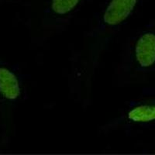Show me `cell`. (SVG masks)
<instances>
[{"instance_id":"3957f363","label":"cell","mask_w":155,"mask_h":155,"mask_svg":"<svg viewBox=\"0 0 155 155\" xmlns=\"http://www.w3.org/2000/svg\"><path fill=\"white\" fill-rule=\"evenodd\" d=\"M155 121V102L132 101L122 106L99 127L98 133L107 136L113 133H128L131 129Z\"/></svg>"},{"instance_id":"6da1fadb","label":"cell","mask_w":155,"mask_h":155,"mask_svg":"<svg viewBox=\"0 0 155 155\" xmlns=\"http://www.w3.org/2000/svg\"><path fill=\"white\" fill-rule=\"evenodd\" d=\"M139 0H105L68 59L67 88L82 109L92 105L96 76L112 43L134 14Z\"/></svg>"},{"instance_id":"7a4b0ae2","label":"cell","mask_w":155,"mask_h":155,"mask_svg":"<svg viewBox=\"0 0 155 155\" xmlns=\"http://www.w3.org/2000/svg\"><path fill=\"white\" fill-rule=\"evenodd\" d=\"M85 0H39L31 23L37 48L65 31Z\"/></svg>"},{"instance_id":"277c9868","label":"cell","mask_w":155,"mask_h":155,"mask_svg":"<svg viewBox=\"0 0 155 155\" xmlns=\"http://www.w3.org/2000/svg\"><path fill=\"white\" fill-rule=\"evenodd\" d=\"M0 95L5 100L13 102L21 95L19 78L6 68H0Z\"/></svg>"}]
</instances>
